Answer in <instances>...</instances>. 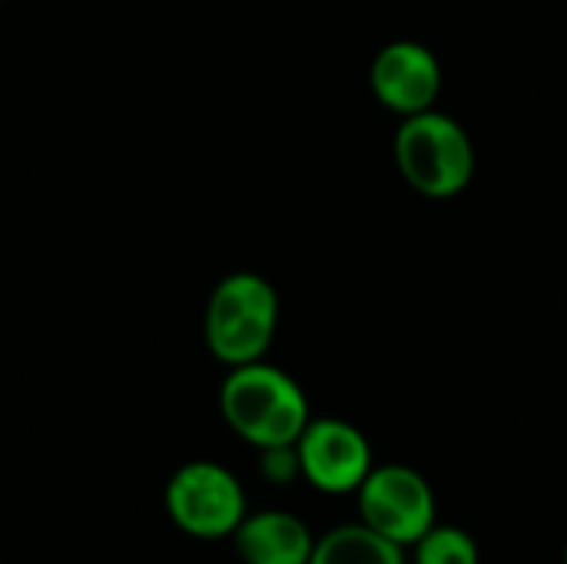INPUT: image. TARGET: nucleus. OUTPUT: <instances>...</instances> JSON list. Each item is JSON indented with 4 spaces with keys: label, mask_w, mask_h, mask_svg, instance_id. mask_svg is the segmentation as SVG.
Listing matches in <instances>:
<instances>
[{
    "label": "nucleus",
    "mask_w": 567,
    "mask_h": 564,
    "mask_svg": "<svg viewBox=\"0 0 567 564\" xmlns=\"http://www.w3.org/2000/svg\"><path fill=\"white\" fill-rule=\"evenodd\" d=\"M219 412L233 435L256 452L269 445H292L312 419L302 386L266 359L233 366L226 372L219 386Z\"/></svg>",
    "instance_id": "obj_1"
},
{
    "label": "nucleus",
    "mask_w": 567,
    "mask_h": 564,
    "mask_svg": "<svg viewBox=\"0 0 567 564\" xmlns=\"http://www.w3.org/2000/svg\"><path fill=\"white\" fill-rule=\"evenodd\" d=\"M279 332V293L256 269L226 273L203 309V342L226 369L259 362Z\"/></svg>",
    "instance_id": "obj_2"
},
{
    "label": "nucleus",
    "mask_w": 567,
    "mask_h": 564,
    "mask_svg": "<svg viewBox=\"0 0 567 564\" xmlns=\"http://www.w3.org/2000/svg\"><path fill=\"white\" fill-rule=\"evenodd\" d=\"M392 150L405 186L425 199H455L475 180V143L468 130L442 110L402 116Z\"/></svg>",
    "instance_id": "obj_3"
},
{
    "label": "nucleus",
    "mask_w": 567,
    "mask_h": 564,
    "mask_svg": "<svg viewBox=\"0 0 567 564\" xmlns=\"http://www.w3.org/2000/svg\"><path fill=\"white\" fill-rule=\"evenodd\" d=\"M163 505L179 532L203 542L233 539V532L249 512L246 489L236 472L209 459L179 465L166 482Z\"/></svg>",
    "instance_id": "obj_4"
},
{
    "label": "nucleus",
    "mask_w": 567,
    "mask_h": 564,
    "mask_svg": "<svg viewBox=\"0 0 567 564\" xmlns=\"http://www.w3.org/2000/svg\"><path fill=\"white\" fill-rule=\"evenodd\" d=\"M355 502L359 522L402 548H412L439 522V499L432 482L402 462L372 465L365 482L355 489Z\"/></svg>",
    "instance_id": "obj_5"
},
{
    "label": "nucleus",
    "mask_w": 567,
    "mask_h": 564,
    "mask_svg": "<svg viewBox=\"0 0 567 564\" xmlns=\"http://www.w3.org/2000/svg\"><path fill=\"white\" fill-rule=\"evenodd\" d=\"M302 479L322 495H355L372 472V445L365 432L346 419H309L296 439Z\"/></svg>",
    "instance_id": "obj_6"
},
{
    "label": "nucleus",
    "mask_w": 567,
    "mask_h": 564,
    "mask_svg": "<svg viewBox=\"0 0 567 564\" xmlns=\"http://www.w3.org/2000/svg\"><path fill=\"white\" fill-rule=\"evenodd\" d=\"M442 83H445L442 60L435 57L432 47L419 40L385 43L369 66L372 96L399 120L435 110L442 96Z\"/></svg>",
    "instance_id": "obj_7"
},
{
    "label": "nucleus",
    "mask_w": 567,
    "mask_h": 564,
    "mask_svg": "<svg viewBox=\"0 0 567 564\" xmlns=\"http://www.w3.org/2000/svg\"><path fill=\"white\" fill-rule=\"evenodd\" d=\"M233 548L243 564H309L316 535L299 515L286 509H262L246 512L233 532Z\"/></svg>",
    "instance_id": "obj_8"
},
{
    "label": "nucleus",
    "mask_w": 567,
    "mask_h": 564,
    "mask_svg": "<svg viewBox=\"0 0 567 564\" xmlns=\"http://www.w3.org/2000/svg\"><path fill=\"white\" fill-rule=\"evenodd\" d=\"M309 564H409L405 548L365 529L362 522L339 525L316 539Z\"/></svg>",
    "instance_id": "obj_9"
},
{
    "label": "nucleus",
    "mask_w": 567,
    "mask_h": 564,
    "mask_svg": "<svg viewBox=\"0 0 567 564\" xmlns=\"http://www.w3.org/2000/svg\"><path fill=\"white\" fill-rule=\"evenodd\" d=\"M412 564H482V552L465 529L435 522L412 545Z\"/></svg>",
    "instance_id": "obj_10"
},
{
    "label": "nucleus",
    "mask_w": 567,
    "mask_h": 564,
    "mask_svg": "<svg viewBox=\"0 0 567 564\" xmlns=\"http://www.w3.org/2000/svg\"><path fill=\"white\" fill-rule=\"evenodd\" d=\"M259 472H262V479H266L269 485H292L296 479H302L296 442H292V445H269V449H259Z\"/></svg>",
    "instance_id": "obj_11"
},
{
    "label": "nucleus",
    "mask_w": 567,
    "mask_h": 564,
    "mask_svg": "<svg viewBox=\"0 0 567 564\" xmlns=\"http://www.w3.org/2000/svg\"><path fill=\"white\" fill-rule=\"evenodd\" d=\"M561 564H567V542H565V555H561Z\"/></svg>",
    "instance_id": "obj_12"
}]
</instances>
